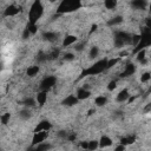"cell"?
Segmentation results:
<instances>
[{
  "mask_svg": "<svg viewBox=\"0 0 151 151\" xmlns=\"http://www.w3.org/2000/svg\"><path fill=\"white\" fill-rule=\"evenodd\" d=\"M120 58L119 57H116V58H112V59H107V63H106V70H110L112 67H114L118 63H119Z\"/></svg>",
  "mask_w": 151,
  "mask_h": 151,
  "instance_id": "20",
  "label": "cell"
},
{
  "mask_svg": "<svg viewBox=\"0 0 151 151\" xmlns=\"http://www.w3.org/2000/svg\"><path fill=\"white\" fill-rule=\"evenodd\" d=\"M114 151H125V146L119 144V145H118V146L114 149Z\"/></svg>",
  "mask_w": 151,
  "mask_h": 151,
  "instance_id": "39",
  "label": "cell"
},
{
  "mask_svg": "<svg viewBox=\"0 0 151 151\" xmlns=\"http://www.w3.org/2000/svg\"><path fill=\"white\" fill-rule=\"evenodd\" d=\"M39 66H35V65H33V66H29L28 68H27V71H26V74L28 76V77H35L38 73H39Z\"/></svg>",
  "mask_w": 151,
  "mask_h": 151,
  "instance_id": "18",
  "label": "cell"
},
{
  "mask_svg": "<svg viewBox=\"0 0 151 151\" xmlns=\"http://www.w3.org/2000/svg\"><path fill=\"white\" fill-rule=\"evenodd\" d=\"M47 131H40V132H34L33 138H32V146H35L40 143H44L45 139L47 138Z\"/></svg>",
  "mask_w": 151,
  "mask_h": 151,
  "instance_id": "5",
  "label": "cell"
},
{
  "mask_svg": "<svg viewBox=\"0 0 151 151\" xmlns=\"http://www.w3.org/2000/svg\"><path fill=\"white\" fill-rule=\"evenodd\" d=\"M134 99H136V96H132V97L130 96V97H129V99H127V103H129V104H131V103H132Z\"/></svg>",
  "mask_w": 151,
  "mask_h": 151,
  "instance_id": "40",
  "label": "cell"
},
{
  "mask_svg": "<svg viewBox=\"0 0 151 151\" xmlns=\"http://www.w3.org/2000/svg\"><path fill=\"white\" fill-rule=\"evenodd\" d=\"M74 48H76V51H81V50L84 48V44H83V42H80V44H77Z\"/></svg>",
  "mask_w": 151,
  "mask_h": 151,
  "instance_id": "37",
  "label": "cell"
},
{
  "mask_svg": "<svg viewBox=\"0 0 151 151\" xmlns=\"http://www.w3.org/2000/svg\"><path fill=\"white\" fill-rule=\"evenodd\" d=\"M97 27H98V26H97L96 24H94V25H92V27H91V31H90V34H91V33H93V32L97 29Z\"/></svg>",
  "mask_w": 151,
  "mask_h": 151,
  "instance_id": "41",
  "label": "cell"
},
{
  "mask_svg": "<svg viewBox=\"0 0 151 151\" xmlns=\"http://www.w3.org/2000/svg\"><path fill=\"white\" fill-rule=\"evenodd\" d=\"M93 112H96V110H90V111H88V114H92Z\"/></svg>",
  "mask_w": 151,
  "mask_h": 151,
  "instance_id": "42",
  "label": "cell"
},
{
  "mask_svg": "<svg viewBox=\"0 0 151 151\" xmlns=\"http://www.w3.org/2000/svg\"><path fill=\"white\" fill-rule=\"evenodd\" d=\"M106 63H107V58H104V59H100L98 60L97 63H94L93 65H91L90 67L85 68L81 73H80V79L84 78V77H88V76H97L101 72H104L106 70Z\"/></svg>",
  "mask_w": 151,
  "mask_h": 151,
  "instance_id": "1",
  "label": "cell"
},
{
  "mask_svg": "<svg viewBox=\"0 0 151 151\" xmlns=\"http://www.w3.org/2000/svg\"><path fill=\"white\" fill-rule=\"evenodd\" d=\"M150 79H151L150 72H145V73H143L142 77H140V81H142V83H147Z\"/></svg>",
  "mask_w": 151,
  "mask_h": 151,
  "instance_id": "31",
  "label": "cell"
},
{
  "mask_svg": "<svg viewBox=\"0 0 151 151\" xmlns=\"http://www.w3.org/2000/svg\"><path fill=\"white\" fill-rule=\"evenodd\" d=\"M90 96H91V92H90L87 88H85V87H80V88L77 90V94H76V97L78 98V100L87 99Z\"/></svg>",
  "mask_w": 151,
  "mask_h": 151,
  "instance_id": "9",
  "label": "cell"
},
{
  "mask_svg": "<svg viewBox=\"0 0 151 151\" xmlns=\"http://www.w3.org/2000/svg\"><path fill=\"white\" fill-rule=\"evenodd\" d=\"M76 58V55L73 54V53H65L64 54V60H66V61H71V60H73Z\"/></svg>",
  "mask_w": 151,
  "mask_h": 151,
  "instance_id": "33",
  "label": "cell"
},
{
  "mask_svg": "<svg viewBox=\"0 0 151 151\" xmlns=\"http://www.w3.org/2000/svg\"><path fill=\"white\" fill-rule=\"evenodd\" d=\"M42 37H44L45 40L51 41V42H53V41H55L58 39V34L54 33V32H44L42 33Z\"/></svg>",
  "mask_w": 151,
  "mask_h": 151,
  "instance_id": "16",
  "label": "cell"
},
{
  "mask_svg": "<svg viewBox=\"0 0 151 151\" xmlns=\"http://www.w3.org/2000/svg\"><path fill=\"white\" fill-rule=\"evenodd\" d=\"M42 13H44V6L41 1L39 0L33 1L28 12V24H37V21L41 18Z\"/></svg>",
  "mask_w": 151,
  "mask_h": 151,
  "instance_id": "2",
  "label": "cell"
},
{
  "mask_svg": "<svg viewBox=\"0 0 151 151\" xmlns=\"http://www.w3.org/2000/svg\"><path fill=\"white\" fill-rule=\"evenodd\" d=\"M80 147L84 149V150H87V145H88V142H80Z\"/></svg>",
  "mask_w": 151,
  "mask_h": 151,
  "instance_id": "36",
  "label": "cell"
},
{
  "mask_svg": "<svg viewBox=\"0 0 151 151\" xmlns=\"http://www.w3.org/2000/svg\"><path fill=\"white\" fill-rule=\"evenodd\" d=\"M52 127V124L48 120H41L37 124V126L34 127L33 132H40V131H48Z\"/></svg>",
  "mask_w": 151,
  "mask_h": 151,
  "instance_id": "7",
  "label": "cell"
},
{
  "mask_svg": "<svg viewBox=\"0 0 151 151\" xmlns=\"http://www.w3.org/2000/svg\"><path fill=\"white\" fill-rule=\"evenodd\" d=\"M19 116H20V118H22V119H28V118H29L32 114H31V111H29L28 109H25V110L20 111Z\"/></svg>",
  "mask_w": 151,
  "mask_h": 151,
  "instance_id": "27",
  "label": "cell"
},
{
  "mask_svg": "<svg viewBox=\"0 0 151 151\" xmlns=\"http://www.w3.org/2000/svg\"><path fill=\"white\" fill-rule=\"evenodd\" d=\"M46 60H48L47 53H45V52H39V54H38V61H46Z\"/></svg>",
  "mask_w": 151,
  "mask_h": 151,
  "instance_id": "32",
  "label": "cell"
},
{
  "mask_svg": "<svg viewBox=\"0 0 151 151\" xmlns=\"http://www.w3.org/2000/svg\"><path fill=\"white\" fill-rule=\"evenodd\" d=\"M50 149H51V144L44 142V143H40V144L33 146V149H31L29 151H48Z\"/></svg>",
  "mask_w": 151,
  "mask_h": 151,
  "instance_id": "15",
  "label": "cell"
},
{
  "mask_svg": "<svg viewBox=\"0 0 151 151\" xmlns=\"http://www.w3.org/2000/svg\"><path fill=\"white\" fill-rule=\"evenodd\" d=\"M106 103H107V98H106L105 96H98V97H96V99H94V104H96L97 106H104Z\"/></svg>",
  "mask_w": 151,
  "mask_h": 151,
  "instance_id": "21",
  "label": "cell"
},
{
  "mask_svg": "<svg viewBox=\"0 0 151 151\" xmlns=\"http://www.w3.org/2000/svg\"><path fill=\"white\" fill-rule=\"evenodd\" d=\"M84 151H87V150H84Z\"/></svg>",
  "mask_w": 151,
  "mask_h": 151,
  "instance_id": "43",
  "label": "cell"
},
{
  "mask_svg": "<svg viewBox=\"0 0 151 151\" xmlns=\"http://www.w3.org/2000/svg\"><path fill=\"white\" fill-rule=\"evenodd\" d=\"M98 54H99V48H98L97 46H93V47H91V50H90V53H88L90 58H96V57H98Z\"/></svg>",
  "mask_w": 151,
  "mask_h": 151,
  "instance_id": "28",
  "label": "cell"
},
{
  "mask_svg": "<svg viewBox=\"0 0 151 151\" xmlns=\"http://www.w3.org/2000/svg\"><path fill=\"white\" fill-rule=\"evenodd\" d=\"M116 87H117V81H116V80L110 81L109 85H107V90H109V91H113Z\"/></svg>",
  "mask_w": 151,
  "mask_h": 151,
  "instance_id": "34",
  "label": "cell"
},
{
  "mask_svg": "<svg viewBox=\"0 0 151 151\" xmlns=\"http://www.w3.org/2000/svg\"><path fill=\"white\" fill-rule=\"evenodd\" d=\"M57 83V78L54 76H47L46 78H44V80L40 84V88L41 91H48L50 88H52Z\"/></svg>",
  "mask_w": 151,
  "mask_h": 151,
  "instance_id": "4",
  "label": "cell"
},
{
  "mask_svg": "<svg viewBox=\"0 0 151 151\" xmlns=\"http://www.w3.org/2000/svg\"><path fill=\"white\" fill-rule=\"evenodd\" d=\"M98 147H99L98 140H90L87 145V151H96Z\"/></svg>",
  "mask_w": 151,
  "mask_h": 151,
  "instance_id": "24",
  "label": "cell"
},
{
  "mask_svg": "<svg viewBox=\"0 0 151 151\" xmlns=\"http://www.w3.org/2000/svg\"><path fill=\"white\" fill-rule=\"evenodd\" d=\"M31 35V33H29V31L27 29V27L24 29V33H22V39H27L28 37Z\"/></svg>",
  "mask_w": 151,
  "mask_h": 151,
  "instance_id": "35",
  "label": "cell"
},
{
  "mask_svg": "<svg viewBox=\"0 0 151 151\" xmlns=\"http://www.w3.org/2000/svg\"><path fill=\"white\" fill-rule=\"evenodd\" d=\"M98 143H99V147H101V149H104V147H109V146H111L112 145V139L109 137V136H101L100 137V139L98 140Z\"/></svg>",
  "mask_w": 151,
  "mask_h": 151,
  "instance_id": "13",
  "label": "cell"
},
{
  "mask_svg": "<svg viewBox=\"0 0 151 151\" xmlns=\"http://www.w3.org/2000/svg\"><path fill=\"white\" fill-rule=\"evenodd\" d=\"M131 5H132V7H134L137 9H144L145 6L147 5V2L144 1V0H134V1L131 2Z\"/></svg>",
  "mask_w": 151,
  "mask_h": 151,
  "instance_id": "17",
  "label": "cell"
},
{
  "mask_svg": "<svg viewBox=\"0 0 151 151\" xmlns=\"http://www.w3.org/2000/svg\"><path fill=\"white\" fill-rule=\"evenodd\" d=\"M134 72H136V66H134V64L129 63V64H126V66H125L124 71L122 72L120 77H130V76H132Z\"/></svg>",
  "mask_w": 151,
  "mask_h": 151,
  "instance_id": "8",
  "label": "cell"
},
{
  "mask_svg": "<svg viewBox=\"0 0 151 151\" xmlns=\"http://www.w3.org/2000/svg\"><path fill=\"white\" fill-rule=\"evenodd\" d=\"M134 140H136L134 136H127V137H123V138L120 139V143H119V144L126 146V145H129V144L134 143Z\"/></svg>",
  "mask_w": 151,
  "mask_h": 151,
  "instance_id": "19",
  "label": "cell"
},
{
  "mask_svg": "<svg viewBox=\"0 0 151 151\" xmlns=\"http://www.w3.org/2000/svg\"><path fill=\"white\" fill-rule=\"evenodd\" d=\"M47 100V92L46 91H40L35 96V101L39 104V106H44Z\"/></svg>",
  "mask_w": 151,
  "mask_h": 151,
  "instance_id": "11",
  "label": "cell"
},
{
  "mask_svg": "<svg viewBox=\"0 0 151 151\" xmlns=\"http://www.w3.org/2000/svg\"><path fill=\"white\" fill-rule=\"evenodd\" d=\"M0 151H1V150H0Z\"/></svg>",
  "mask_w": 151,
  "mask_h": 151,
  "instance_id": "44",
  "label": "cell"
},
{
  "mask_svg": "<svg viewBox=\"0 0 151 151\" xmlns=\"http://www.w3.org/2000/svg\"><path fill=\"white\" fill-rule=\"evenodd\" d=\"M77 40H78V38H77L76 35H73V34H68V35H66V37L64 38V40H63V47L71 46V45L76 44Z\"/></svg>",
  "mask_w": 151,
  "mask_h": 151,
  "instance_id": "14",
  "label": "cell"
},
{
  "mask_svg": "<svg viewBox=\"0 0 151 151\" xmlns=\"http://www.w3.org/2000/svg\"><path fill=\"white\" fill-rule=\"evenodd\" d=\"M122 22H123V17L118 15V17H114V18L110 19V20L107 21V25H109V26H114V25H119V24H122Z\"/></svg>",
  "mask_w": 151,
  "mask_h": 151,
  "instance_id": "22",
  "label": "cell"
},
{
  "mask_svg": "<svg viewBox=\"0 0 151 151\" xmlns=\"http://www.w3.org/2000/svg\"><path fill=\"white\" fill-rule=\"evenodd\" d=\"M22 104H24L25 106H27V107H33V106H35V100L32 99V98H27V99L24 100Z\"/></svg>",
  "mask_w": 151,
  "mask_h": 151,
  "instance_id": "30",
  "label": "cell"
},
{
  "mask_svg": "<svg viewBox=\"0 0 151 151\" xmlns=\"http://www.w3.org/2000/svg\"><path fill=\"white\" fill-rule=\"evenodd\" d=\"M9 118H11V114H9L8 112H6V113L1 114V116H0V122H1V124H4V125L8 124V122H9Z\"/></svg>",
  "mask_w": 151,
  "mask_h": 151,
  "instance_id": "25",
  "label": "cell"
},
{
  "mask_svg": "<svg viewBox=\"0 0 151 151\" xmlns=\"http://www.w3.org/2000/svg\"><path fill=\"white\" fill-rule=\"evenodd\" d=\"M136 58H137L138 61H142L143 59H145V58H146V50L144 48V50H140L139 52H137Z\"/></svg>",
  "mask_w": 151,
  "mask_h": 151,
  "instance_id": "26",
  "label": "cell"
},
{
  "mask_svg": "<svg viewBox=\"0 0 151 151\" xmlns=\"http://www.w3.org/2000/svg\"><path fill=\"white\" fill-rule=\"evenodd\" d=\"M70 142H72V140H74L76 139V133H71V134H67V137H66Z\"/></svg>",
  "mask_w": 151,
  "mask_h": 151,
  "instance_id": "38",
  "label": "cell"
},
{
  "mask_svg": "<svg viewBox=\"0 0 151 151\" xmlns=\"http://www.w3.org/2000/svg\"><path fill=\"white\" fill-rule=\"evenodd\" d=\"M80 7H81L80 0H63L58 6L57 12L58 13H70V12H74L77 9H79Z\"/></svg>",
  "mask_w": 151,
  "mask_h": 151,
  "instance_id": "3",
  "label": "cell"
},
{
  "mask_svg": "<svg viewBox=\"0 0 151 151\" xmlns=\"http://www.w3.org/2000/svg\"><path fill=\"white\" fill-rule=\"evenodd\" d=\"M20 7H18L17 5H9L6 7V9L4 11V15L5 17H14L20 12Z\"/></svg>",
  "mask_w": 151,
  "mask_h": 151,
  "instance_id": "6",
  "label": "cell"
},
{
  "mask_svg": "<svg viewBox=\"0 0 151 151\" xmlns=\"http://www.w3.org/2000/svg\"><path fill=\"white\" fill-rule=\"evenodd\" d=\"M129 97H130V92H129V90H127V88H123L122 91L118 92L116 99H117V101L123 103V101H126V100L129 99Z\"/></svg>",
  "mask_w": 151,
  "mask_h": 151,
  "instance_id": "12",
  "label": "cell"
},
{
  "mask_svg": "<svg viewBox=\"0 0 151 151\" xmlns=\"http://www.w3.org/2000/svg\"><path fill=\"white\" fill-rule=\"evenodd\" d=\"M104 6L106 9H114L117 7V0H105Z\"/></svg>",
  "mask_w": 151,
  "mask_h": 151,
  "instance_id": "23",
  "label": "cell"
},
{
  "mask_svg": "<svg viewBox=\"0 0 151 151\" xmlns=\"http://www.w3.org/2000/svg\"><path fill=\"white\" fill-rule=\"evenodd\" d=\"M78 98L76 97V96H73V94H68L63 101H61V104L63 105H65V106H74V105H77L78 104Z\"/></svg>",
  "mask_w": 151,
  "mask_h": 151,
  "instance_id": "10",
  "label": "cell"
},
{
  "mask_svg": "<svg viewBox=\"0 0 151 151\" xmlns=\"http://www.w3.org/2000/svg\"><path fill=\"white\" fill-rule=\"evenodd\" d=\"M27 29L29 31L31 34H35L38 32V26H37V24H28L27 25Z\"/></svg>",
  "mask_w": 151,
  "mask_h": 151,
  "instance_id": "29",
  "label": "cell"
}]
</instances>
